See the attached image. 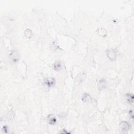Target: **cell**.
<instances>
[{
	"mask_svg": "<svg viewBox=\"0 0 134 134\" xmlns=\"http://www.w3.org/2000/svg\"><path fill=\"white\" fill-rule=\"evenodd\" d=\"M20 58V54L18 50H14L10 54L9 59L12 64H15L19 61Z\"/></svg>",
	"mask_w": 134,
	"mask_h": 134,
	"instance_id": "cell-1",
	"label": "cell"
},
{
	"mask_svg": "<svg viewBox=\"0 0 134 134\" xmlns=\"http://www.w3.org/2000/svg\"><path fill=\"white\" fill-rule=\"evenodd\" d=\"M120 132L122 134L127 133L130 129V125L127 121H123L120 124Z\"/></svg>",
	"mask_w": 134,
	"mask_h": 134,
	"instance_id": "cell-2",
	"label": "cell"
},
{
	"mask_svg": "<svg viewBox=\"0 0 134 134\" xmlns=\"http://www.w3.org/2000/svg\"><path fill=\"white\" fill-rule=\"evenodd\" d=\"M106 54L108 58L111 61H114L116 58L117 54L116 51L113 49H109L106 51Z\"/></svg>",
	"mask_w": 134,
	"mask_h": 134,
	"instance_id": "cell-3",
	"label": "cell"
},
{
	"mask_svg": "<svg viewBox=\"0 0 134 134\" xmlns=\"http://www.w3.org/2000/svg\"><path fill=\"white\" fill-rule=\"evenodd\" d=\"M56 81L53 78H48L45 80V84L49 87H52L55 85Z\"/></svg>",
	"mask_w": 134,
	"mask_h": 134,
	"instance_id": "cell-4",
	"label": "cell"
},
{
	"mask_svg": "<svg viewBox=\"0 0 134 134\" xmlns=\"http://www.w3.org/2000/svg\"><path fill=\"white\" fill-rule=\"evenodd\" d=\"M54 70L56 71H59L62 69V64L61 61L57 60L54 63Z\"/></svg>",
	"mask_w": 134,
	"mask_h": 134,
	"instance_id": "cell-5",
	"label": "cell"
},
{
	"mask_svg": "<svg viewBox=\"0 0 134 134\" xmlns=\"http://www.w3.org/2000/svg\"><path fill=\"white\" fill-rule=\"evenodd\" d=\"M106 86V81L105 79H101L100 80V81L99 82L98 84H97V87H98V89L100 91H102L103 90H104L105 89Z\"/></svg>",
	"mask_w": 134,
	"mask_h": 134,
	"instance_id": "cell-6",
	"label": "cell"
},
{
	"mask_svg": "<svg viewBox=\"0 0 134 134\" xmlns=\"http://www.w3.org/2000/svg\"><path fill=\"white\" fill-rule=\"evenodd\" d=\"M47 121L49 124L54 125V124H56L57 120L54 115L50 114L47 116Z\"/></svg>",
	"mask_w": 134,
	"mask_h": 134,
	"instance_id": "cell-7",
	"label": "cell"
},
{
	"mask_svg": "<svg viewBox=\"0 0 134 134\" xmlns=\"http://www.w3.org/2000/svg\"><path fill=\"white\" fill-rule=\"evenodd\" d=\"M82 100L85 103H90L92 100V98L89 94L85 93L82 97Z\"/></svg>",
	"mask_w": 134,
	"mask_h": 134,
	"instance_id": "cell-8",
	"label": "cell"
},
{
	"mask_svg": "<svg viewBox=\"0 0 134 134\" xmlns=\"http://www.w3.org/2000/svg\"><path fill=\"white\" fill-rule=\"evenodd\" d=\"M97 32L98 33V34L100 36H102V37H105L107 35V32H106L105 29L103 28H99L97 30Z\"/></svg>",
	"mask_w": 134,
	"mask_h": 134,
	"instance_id": "cell-9",
	"label": "cell"
},
{
	"mask_svg": "<svg viewBox=\"0 0 134 134\" xmlns=\"http://www.w3.org/2000/svg\"><path fill=\"white\" fill-rule=\"evenodd\" d=\"M127 101L128 102L129 104L131 105H134V95L132 94H127Z\"/></svg>",
	"mask_w": 134,
	"mask_h": 134,
	"instance_id": "cell-10",
	"label": "cell"
},
{
	"mask_svg": "<svg viewBox=\"0 0 134 134\" xmlns=\"http://www.w3.org/2000/svg\"><path fill=\"white\" fill-rule=\"evenodd\" d=\"M33 35L32 30L29 29H27L25 31V36L27 38H31Z\"/></svg>",
	"mask_w": 134,
	"mask_h": 134,
	"instance_id": "cell-11",
	"label": "cell"
},
{
	"mask_svg": "<svg viewBox=\"0 0 134 134\" xmlns=\"http://www.w3.org/2000/svg\"><path fill=\"white\" fill-rule=\"evenodd\" d=\"M9 114H10V115L8 116V120L10 121V118H11V120L12 121L13 120V118H14V116H13V111H10V112H9Z\"/></svg>",
	"mask_w": 134,
	"mask_h": 134,
	"instance_id": "cell-12",
	"label": "cell"
},
{
	"mask_svg": "<svg viewBox=\"0 0 134 134\" xmlns=\"http://www.w3.org/2000/svg\"><path fill=\"white\" fill-rule=\"evenodd\" d=\"M129 114L130 115V117L132 118V119H133V118H134V115H133V111H130L129 112Z\"/></svg>",
	"mask_w": 134,
	"mask_h": 134,
	"instance_id": "cell-13",
	"label": "cell"
},
{
	"mask_svg": "<svg viewBox=\"0 0 134 134\" xmlns=\"http://www.w3.org/2000/svg\"><path fill=\"white\" fill-rule=\"evenodd\" d=\"M2 130L5 133H7V126H4Z\"/></svg>",
	"mask_w": 134,
	"mask_h": 134,
	"instance_id": "cell-14",
	"label": "cell"
}]
</instances>
